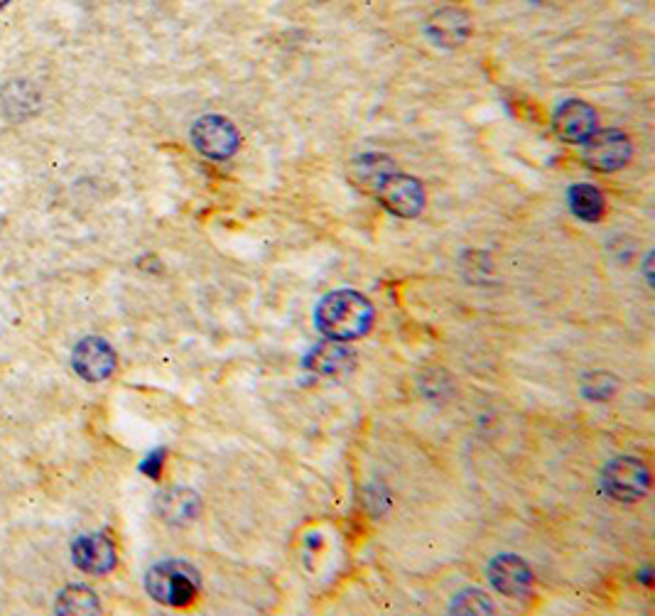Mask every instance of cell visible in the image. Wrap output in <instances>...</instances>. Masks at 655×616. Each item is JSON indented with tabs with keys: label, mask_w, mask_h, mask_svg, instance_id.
I'll return each mask as SVG.
<instances>
[{
	"label": "cell",
	"mask_w": 655,
	"mask_h": 616,
	"mask_svg": "<svg viewBox=\"0 0 655 616\" xmlns=\"http://www.w3.org/2000/svg\"><path fill=\"white\" fill-rule=\"evenodd\" d=\"M376 310L371 300L359 290H334L324 295L315 310L319 332L332 342H354L371 332Z\"/></svg>",
	"instance_id": "obj_1"
},
{
	"label": "cell",
	"mask_w": 655,
	"mask_h": 616,
	"mask_svg": "<svg viewBox=\"0 0 655 616\" xmlns=\"http://www.w3.org/2000/svg\"><path fill=\"white\" fill-rule=\"evenodd\" d=\"M145 590L165 607H187L202 590V577L197 567L184 560H165L150 567L145 575Z\"/></svg>",
	"instance_id": "obj_2"
},
{
	"label": "cell",
	"mask_w": 655,
	"mask_h": 616,
	"mask_svg": "<svg viewBox=\"0 0 655 616\" xmlns=\"http://www.w3.org/2000/svg\"><path fill=\"white\" fill-rule=\"evenodd\" d=\"M602 491L609 499L621 501V504H633L643 499L651 486V474L648 467L636 457H616L602 469L599 477Z\"/></svg>",
	"instance_id": "obj_3"
},
{
	"label": "cell",
	"mask_w": 655,
	"mask_h": 616,
	"mask_svg": "<svg viewBox=\"0 0 655 616\" xmlns=\"http://www.w3.org/2000/svg\"><path fill=\"white\" fill-rule=\"evenodd\" d=\"M584 162L587 167L597 172H616L629 165L633 155L631 138L624 131L606 128V131H594L584 140Z\"/></svg>",
	"instance_id": "obj_4"
},
{
	"label": "cell",
	"mask_w": 655,
	"mask_h": 616,
	"mask_svg": "<svg viewBox=\"0 0 655 616\" xmlns=\"http://www.w3.org/2000/svg\"><path fill=\"white\" fill-rule=\"evenodd\" d=\"M192 143L197 153L209 160H229L241 145L236 126L224 116H202L192 126Z\"/></svg>",
	"instance_id": "obj_5"
},
{
	"label": "cell",
	"mask_w": 655,
	"mask_h": 616,
	"mask_svg": "<svg viewBox=\"0 0 655 616\" xmlns=\"http://www.w3.org/2000/svg\"><path fill=\"white\" fill-rule=\"evenodd\" d=\"M378 204L398 219H415L425 209V189L415 177L395 170L376 192Z\"/></svg>",
	"instance_id": "obj_6"
},
{
	"label": "cell",
	"mask_w": 655,
	"mask_h": 616,
	"mask_svg": "<svg viewBox=\"0 0 655 616\" xmlns=\"http://www.w3.org/2000/svg\"><path fill=\"white\" fill-rule=\"evenodd\" d=\"M72 366L74 371L84 378V381H106L116 371L118 359L111 344L101 337H86L72 351Z\"/></svg>",
	"instance_id": "obj_7"
},
{
	"label": "cell",
	"mask_w": 655,
	"mask_h": 616,
	"mask_svg": "<svg viewBox=\"0 0 655 616\" xmlns=\"http://www.w3.org/2000/svg\"><path fill=\"white\" fill-rule=\"evenodd\" d=\"M552 128L565 143H584L597 131V111L582 99H567L557 106Z\"/></svg>",
	"instance_id": "obj_8"
},
{
	"label": "cell",
	"mask_w": 655,
	"mask_h": 616,
	"mask_svg": "<svg viewBox=\"0 0 655 616\" xmlns=\"http://www.w3.org/2000/svg\"><path fill=\"white\" fill-rule=\"evenodd\" d=\"M425 35L432 45L454 50V47H462L472 35V18L459 8H440L425 23Z\"/></svg>",
	"instance_id": "obj_9"
},
{
	"label": "cell",
	"mask_w": 655,
	"mask_h": 616,
	"mask_svg": "<svg viewBox=\"0 0 655 616\" xmlns=\"http://www.w3.org/2000/svg\"><path fill=\"white\" fill-rule=\"evenodd\" d=\"M486 575L503 597H523L533 587V572L518 555H496L486 567Z\"/></svg>",
	"instance_id": "obj_10"
},
{
	"label": "cell",
	"mask_w": 655,
	"mask_h": 616,
	"mask_svg": "<svg viewBox=\"0 0 655 616\" xmlns=\"http://www.w3.org/2000/svg\"><path fill=\"white\" fill-rule=\"evenodd\" d=\"M72 560L89 575H108L116 567V548L101 533H86L72 543Z\"/></svg>",
	"instance_id": "obj_11"
},
{
	"label": "cell",
	"mask_w": 655,
	"mask_h": 616,
	"mask_svg": "<svg viewBox=\"0 0 655 616\" xmlns=\"http://www.w3.org/2000/svg\"><path fill=\"white\" fill-rule=\"evenodd\" d=\"M354 366V351L346 349L344 342H324L307 351L305 369L315 376H341Z\"/></svg>",
	"instance_id": "obj_12"
},
{
	"label": "cell",
	"mask_w": 655,
	"mask_h": 616,
	"mask_svg": "<svg viewBox=\"0 0 655 616\" xmlns=\"http://www.w3.org/2000/svg\"><path fill=\"white\" fill-rule=\"evenodd\" d=\"M199 509H202V499L197 496V491L187 489V486H172L158 496L160 518L172 526H184V523L194 521Z\"/></svg>",
	"instance_id": "obj_13"
},
{
	"label": "cell",
	"mask_w": 655,
	"mask_h": 616,
	"mask_svg": "<svg viewBox=\"0 0 655 616\" xmlns=\"http://www.w3.org/2000/svg\"><path fill=\"white\" fill-rule=\"evenodd\" d=\"M395 172V162L383 153H364L351 160L349 177L364 192H378V187Z\"/></svg>",
	"instance_id": "obj_14"
},
{
	"label": "cell",
	"mask_w": 655,
	"mask_h": 616,
	"mask_svg": "<svg viewBox=\"0 0 655 616\" xmlns=\"http://www.w3.org/2000/svg\"><path fill=\"white\" fill-rule=\"evenodd\" d=\"M0 104L13 121H25L40 108V96L27 81H13L0 94Z\"/></svg>",
	"instance_id": "obj_15"
},
{
	"label": "cell",
	"mask_w": 655,
	"mask_h": 616,
	"mask_svg": "<svg viewBox=\"0 0 655 616\" xmlns=\"http://www.w3.org/2000/svg\"><path fill=\"white\" fill-rule=\"evenodd\" d=\"M567 202H570L572 214H575L577 219L589 221V224H594V221H599L604 216V194L592 185L570 187Z\"/></svg>",
	"instance_id": "obj_16"
},
{
	"label": "cell",
	"mask_w": 655,
	"mask_h": 616,
	"mask_svg": "<svg viewBox=\"0 0 655 616\" xmlns=\"http://www.w3.org/2000/svg\"><path fill=\"white\" fill-rule=\"evenodd\" d=\"M101 602L89 587L69 585L59 592L57 614H99Z\"/></svg>",
	"instance_id": "obj_17"
},
{
	"label": "cell",
	"mask_w": 655,
	"mask_h": 616,
	"mask_svg": "<svg viewBox=\"0 0 655 616\" xmlns=\"http://www.w3.org/2000/svg\"><path fill=\"white\" fill-rule=\"evenodd\" d=\"M452 614H491L494 612V604L486 594L476 590H464L454 597L452 602Z\"/></svg>",
	"instance_id": "obj_18"
},
{
	"label": "cell",
	"mask_w": 655,
	"mask_h": 616,
	"mask_svg": "<svg viewBox=\"0 0 655 616\" xmlns=\"http://www.w3.org/2000/svg\"><path fill=\"white\" fill-rule=\"evenodd\" d=\"M162 459H165V455H162V452H153V455H150L143 462V472H148V477H158L160 467H162Z\"/></svg>",
	"instance_id": "obj_19"
},
{
	"label": "cell",
	"mask_w": 655,
	"mask_h": 616,
	"mask_svg": "<svg viewBox=\"0 0 655 616\" xmlns=\"http://www.w3.org/2000/svg\"><path fill=\"white\" fill-rule=\"evenodd\" d=\"M8 3H10V0H0V10H3Z\"/></svg>",
	"instance_id": "obj_20"
}]
</instances>
